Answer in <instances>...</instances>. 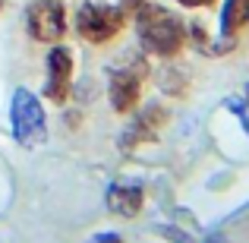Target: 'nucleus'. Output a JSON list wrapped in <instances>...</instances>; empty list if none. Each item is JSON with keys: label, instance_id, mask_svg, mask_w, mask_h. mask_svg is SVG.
I'll return each instance as SVG.
<instances>
[{"label": "nucleus", "instance_id": "f8f14e48", "mask_svg": "<svg viewBox=\"0 0 249 243\" xmlns=\"http://www.w3.org/2000/svg\"><path fill=\"white\" fill-rule=\"evenodd\" d=\"M205 243H224V237H221V234H212V237H208Z\"/></svg>", "mask_w": 249, "mask_h": 243}, {"label": "nucleus", "instance_id": "9d476101", "mask_svg": "<svg viewBox=\"0 0 249 243\" xmlns=\"http://www.w3.org/2000/svg\"><path fill=\"white\" fill-rule=\"evenodd\" d=\"M89 243H123L120 234H114V231H104V234H95Z\"/></svg>", "mask_w": 249, "mask_h": 243}, {"label": "nucleus", "instance_id": "f03ea898", "mask_svg": "<svg viewBox=\"0 0 249 243\" xmlns=\"http://www.w3.org/2000/svg\"><path fill=\"white\" fill-rule=\"evenodd\" d=\"M126 22V10L117 3H98V0H85L76 10V32L89 44H104L110 38H117V32Z\"/></svg>", "mask_w": 249, "mask_h": 243}, {"label": "nucleus", "instance_id": "7ed1b4c3", "mask_svg": "<svg viewBox=\"0 0 249 243\" xmlns=\"http://www.w3.org/2000/svg\"><path fill=\"white\" fill-rule=\"evenodd\" d=\"M10 120H13V136H16L19 146H38V142L48 139V117H44V108L29 89L13 92Z\"/></svg>", "mask_w": 249, "mask_h": 243}, {"label": "nucleus", "instance_id": "423d86ee", "mask_svg": "<svg viewBox=\"0 0 249 243\" xmlns=\"http://www.w3.org/2000/svg\"><path fill=\"white\" fill-rule=\"evenodd\" d=\"M70 82H73V54L67 48H51L48 54V85L44 95L51 101H67Z\"/></svg>", "mask_w": 249, "mask_h": 243}, {"label": "nucleus", "instance_id": "39448f33", "mask_svg": "<svg viewBox=\"0 0 249 243\" xmlns=\"http://www.w3.org/2000/svg\"><path fill=\"white\" fill-rule=\"evenodd\" d=\"M25 22L35 41H60L67 35V6L60 0H35L25 13Z\"/></svg>", "mask_w": 249, "mask_h": 243}, {"label": "nucleus", "instance_id": "ddd939ff", "mask_svg": "<svg viewBox=\"0 0 249 243\" xmlns=\"http://www.w3.org/2000/svg\"><path fill=\"white\" fill-rule=\"evenodd\" d=\"M0 10H3V0H0Z\"/></svg>", "mask_w": 249, "mask_h": 243}, {"label": "nucleus", "instance_id": "9b49d317", "mask_svg": "<svg viewBox=\"0 0 249 243\" xmlns=\"http://www.w3.org/2000/svg\"><path fill=\"white\" fill-rule=\"evenodd\" d=\"M177 3H180V6H193V10H196V6H212L214 0H177Z\"/></svg>", "mask_w": 249, "mask_h": 243}, {"label": "nucleus", "instance_id": "6e6552de", "mask_svg": "<svg viewBox=\"0 0 249 243\" xmlns=\"http://www.w3.org/2000/svg\"><path fill=\"white\" fill-rule=\"evenodd\" d=\"M164 111L161 108H148L142 117H136V123L126 130V136L120 139V146L123 149H133V146H139V142H145V139H155V133H158V127L164 123Z\"/></svg>", "mask_w": 249, "mask_h": 243}, {"label": "nucleus", "instance_id": "1a4fd4ad", "mask_svg": "<svg viewBox=\"0 0 249 243\" xmlns=\"http://www.w3.org/2000/svg\"><path fill=\"white\" fill-rule=\"evenodd\" d=\"M246 22H249V0H227L224 13H221V32H224V38L237 35Z\"/></svg>", "mask_w": 249, "mask_h": 243}, {"label": "nucleus", "instance_id": "0eeeda50", "mask_svg": "<svg viewBox=\"0 0 249 243\" xmlns=\"http://www.w3.org/2000/svg\"><path fill=\"white\" fill-rule=\"evenodd\" d=\"M107 208L120 218H136L142 212V202H145V189L139 183H110L107 187Z\"/></svg>", "mask_w": 249, "mask_h": 243}, {"label": "nucleus", "instance_id": "f257e3e1", "mask_svg": "<svg viewBox=\"0 0 249 243\" xmlns=\"http://www.w3.org/2000/svg\"><path fill=\"white\" fill-rule=\"evenodd\" d=\"M129 3L136 13V32L142 48L155 57H174L183 48V22L158 3H142V0H129Z\"/></svg>", "mask_w": 249, "mask_h": 243}, {"label": "nucleus", "instance_id": "20e7f679", "mask_svg": "<svg viewBox=\"0 0 249 243\" xmlns=\"http://www.w3.org/2000/svg\"><path fill=\"white\" fill-rule=\"evenodd\" d=\"M148 76V63L142 60V57H136L133 63H126V67L114 70V76H110V104H114L117 114H126V111H136V104H139V95H142V82H145Z\"/></svg>", "mask_w": 249, "mask_h": 243}, {"label": "nucleus", "instance_id": "4468645a", "mask_svg": "<svg viewBox=\"0 0 249 243\" xmlns=\"http://www.w3.org/2000/svg\"><path fill=\"white\" fill-rule=\"evenodd\" d=\"M246 104H249V95H246Z\"/></svg>", "mask_w": 249, "mask_h": 243}]
</instances>
